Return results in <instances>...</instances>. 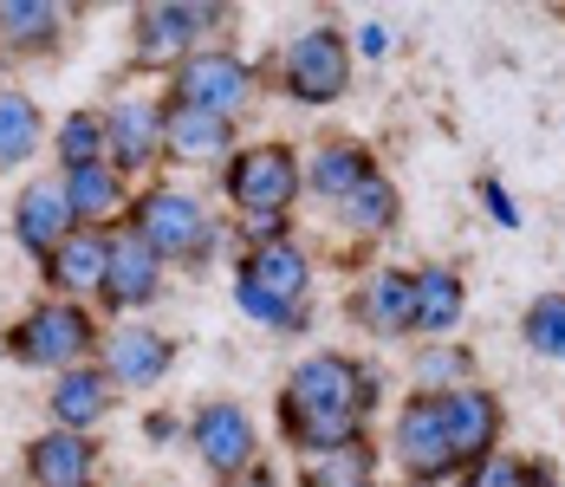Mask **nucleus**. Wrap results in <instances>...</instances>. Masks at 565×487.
I'll return each mask as SVG.
<instances>
[{"label": "nucleus", "instance_id": "6", "mask_svg": "<svg viewBox=\"0 0 565 487\" xmlns=\"http://www.w3.org/2000/svg\"><path fill=\"white\" fill-rule=\"evenodd\" d=\"M267 72L247 65L234 46H202L189 53L175 72H163V105H189V110H209V117H241V110L260 98Z\"/></svg>", "mask_w": 565, "mask_h": 487}, {"label": "nucleus", "instance_id": "17", "mask_svg": "<svg viewBox=\"0 0 565 487\" xmlns=\"http://www.w3.org/2000/svg\"><path fill=\"white\" fill-rule=\"evenodd\" d=\"M468 313V279L449 267V261H429V267L409 273V331L416 338H449Z\"/></svg>", "mask_w": 565, "mask_h": 487}, {"label": "nucleus", "instance_id": "33", "mask_svg": "<svg viewBox=\"0 0 565 487\" xmlns=\"http://www.w3.org/2000/svg\"><path fill=\"white\" fill-rule=\"evenodd\" d=\"M475 195L488 202V215L501 221V227H520V209L508 202V189H501V176H481V182H475Z\"/></svg>", "mask_w": 565, "mask_h": 487}, {"label": "nucleus", "instance_id": "22", "mask_svg": "<svg viewBox=\"0 0 565 487\" xmlns=\"http://www.w3.org/2000/svg\"><path fill=\"white\" fill-rule=\"evenodd\" d=\"M58 182H65V202H72L78 227H98V234L124 227V209H130V182L117 176L111 162H85V169H72V176H58Z\"/></svg>", "mask_w": 565, "mask_h": 487}, {"label": "nucleus", "instance_id": "4", "mask_svg": "<svg viewBox=\"0 0 565 487\" xmlns=\"http://www.w3.org/2000/svg\"><path fill=\"white\" fill-rule=\"evenodd\" d=\"M0 351L20 364V371H78L98 358V313L78 306V299H33L20 319L0 331Z\"/></svg>", "mask_w": 565, "mask_h": 487}, {"label": "nucleus", "instance_id": "29", "mask_svg": "<svg viewBox=\"0 0 565 487\" xmlns=\"http://www.w3.org/2000/svg\"><path fill=\"white\" fill-rule=\"evenodd\" d=\"M455 487H559V475H553V462H520V455H488V462H475V468H461V481Z\"/></svg>", "mask_w": 565, "mask_h": 487}, {"label": "nucleus", "instance_id": "19", "mask_svg": "<svg viewBox=\"0 0 565 487\" xmlns=\"http://www.w3.org/2000/svg\"><path fill=\"white\" fill-rule=\"evenodd\" d=\"M72 13L53 0H0V53L7 59H53L65 46Z\"/></svg>", "mask_w": 565, "mask_h": 487}, {"label": "nucleus", "instance_id": "11", "mask_svg": "<svg viewBox=\"0 0 565 487\" xmlns=\"http://www.w3.org/2000/svg\"><path fill=\"white\" fill-rule=\"evenodd\" d=\"M163 273H170V267L157 261V247H150V241H137L130 227H111V261H105L98 306H105V313H143V306H157Z\"/></svg>", "mask_w": 565, "mask_h": 487}, {"label": "nucleus", "instance_id": "12", "mask_svg": "<svg viewBox=\"0 0 565 487\" xmlns=\"http://www.w3.org/2000/svg\"><path fill=\"white\" fill-rule=\"evenodd\" d=\"M163 157V98H117L105 105V162L117 176H143Z\"/></svg>", "mask_w": 565, "mask_h": 487}, {"label": "nucleus", "instance_id": "1", "mask_svg": "<svg viewBox=\"0 0 565 487\" xmlns=\"http://www.w3.org/2000/svg\"><path fill=\"white\" fill-rule=\"evenodd\" d=\"M371 410H377V371H364L344 351L299 358L274 396V423H280L286 448L299 455H326V448L371 435Z\"/></svg>", "mask_w": 565, "mask_h": 487}, {"label": "nucleus", "instance_id": "13", "mask_svg": "<svg viewBox=\"0 0 565 487\" xmlns=\"http://www.w3.org/2000/svg\"><path fill=\"white\" fill-rule=\"evenodd\" d=\"M501 430H508V410H501L494 390L468 383V390H449V396H443V435H449V448H455L461 468L488 462V455L501 448Z\"/></svg>", "mask_w": 565, "mask_h": 487}, {"label": "nucleus", "instance_id": "16", "mask_svg": "<svg viewBox=\"0 0 565 487\" xmlns=\"http://www.w3.org/2000/svg\"><path fill=\"white\" fill-rule=\"evenodd\" d=\"M65 234H78V215H72V202H65V182H58V176L26 182L20 202H13V241H20L33 261H46Z\"/></svg>", "mask_w": 565, "mask_h": 487}, {"label": "nucleus", "instance_id": "23", "mask_svg": "<svg viewBox=\"0 0 565 487\" xmlns=\"http://www.w3.org/2000/svg\"><path fill=\"white\" fill-rule=\"evenodd\" d=\"M344 313H351V325H364L371 338H409V273L377 267L344 299Z\"/></svg>", "mask_w": 565, "mask_h": 487}, {"label": "nucleus", "instance_id": "10", "mask_svg": "<svg viewBox=\"0 0 565 487\" xmlns=\"http://www.w3.org/2000/svg\"><path fill=\"white\" fill-rule=\"evenodd\" d=\"M98 364H105V378H111L117 390H150V383L170 378L175 338L157 331V325H111V331L98 338Z\"/></svg>", "mask_w": 565, "mask_h": 487}, {"label": "nucleus", "instance_id": "34", "mask_svg": "<svg viewBox=\"0 0 565 487\" xmlns=\"http://www.w3.org/2000/svg\"><path fill=\"white\" fill-rule=\"evenodd\" d=\"M351 53H364V59H384V53H391V33H384V27H364V33L351 40Z\"/></svg>", "mask_w": 565, "mask_h": 487}, {"label": "nucleus", "instance_id": "32", "mask_svg": "<svg viewBox=\"0 0 565 487\" xmlns=\"http://www.w3.org/2000/svg\"><path fill=\"white\" fill-rule=\"evenodd\" d=\"M234 299H241V313H247V319L274 325V331H299V325H306V306H286V299H274L267 286L241 279V273H234Z\"/></svg>", "mask_w": 565, "mask_h": 487}, {"label": "nucleus", "instance_id": "21", "mask_svg": "<svg viewBox=\"0 0 565 487\" xmlns=\"http://www.w3.org/2000/svg\"><path fill=\"white\" fill-rule=\"evenodd\" d=\"M377 176V157H371V144L364 137H326V144H312V162H306V189L319 195V202H332L339 209L351 189H364Z\"/></svg>", "mask_w": 565, "mask_h": 487}, {"label": "nucleus", "instance_id": "28", "mask_svg": "<svg viewBox=\"0 0 565 487\" xmlns=\"http://www.w3.org/2000/svg\"><path fill=\"white\" fill-rule=\"evenodd\" d=\"M53 157H58V176L85 169V162H105V110H65L53 130Z\"/></svg>", "mask_w": 565, "mask_h": 487}, {"label": "nucleus", "instance_id": "14", "mask_svg": "<svg viewBox=\"0 0 565 487\" xmlns=\"http://www.w3.org/2000/svg\"><path fill=\"white\" fill-rule=\"evenodd\" d=\"M98 435H72V430H46L20 448V468L33 487H98Z\"/></svg>", "mask_w": 565, "mask_h": 487}, {"label": "nucleus", "instance_id": "15", "mask_svg": "<svg viewBox=\"0 0 565 487\" xmlns=\"http://www.w3.org/2000/svg\"><path fill=\"white\" fill-rule=\"evenodd\" d=\"M105 261H111V234H98V227H78V234H65L53 254L40 261V279H46V293L53 299H98V286H105Z\"/></svg>", "mask_w": 565, "mask_h": 487}, {"label": "nucleus", "instance_id": "31", "mask_svg": "<svg viewBox=\"0 0 565 487\" xmlns=\"http://www.w3.org/2000/svg\"><path fill=\"white\" fill-rule=\"evenodd\" d=\"M520 338H526L533 358L565 364V293H540V299L526 306V319H520Z\"/></svg>", "mask_w": 565, "mask_h": 487}, {"label": "nucleus", "instance_id": "35", "mask_svg": "<svg viewBox=\"0 0 565 487\" xmlns=\"http://www.w3.org/2000/svg\"><path fill=\"white\" fill-rule=\"evenodd\" d=\"M143 435H150V442H170V435H175V416H157V410H150V416H143Z\"/></svg>", "mask_w": 565, "mask_h": 487}, {"label": "nucleus", "instance_id": "5", "mask_svg": "<svg viewBox=\"0 0 565 487\" xmlns=\"http://www.w3.org/2000/svg\"><path fill=\"white\" fill-rule=\"evenodd\" d=\"M227 20H234V7L150 0V7L130 13V65H143V72H175L189 53L215 46V33H222Z\"/></svg>", "mask_w": 565, "mask_h": 487}, {"label": "nucleus", "instance_id": "18", "mask_svg": "<svg viewBox=\"0 0 565 487\" xmlns=\"http://www.w3.org/2000/svg\"><path fill=\"white\" fill-rule=\"evenodd\" d=\"M111 403H117V383L105 378V364H78V371H58L53 378L46 416H53V430L92 435V430H105Z\"/></svg>", "mask_w": 565, "mask_h": 487}, {"label": "nucleus", "instance_id": "3", "mask_svg": "<svg viewBox=\"0 0 565 487\" xmlns=\"http://www.w3.org/2000/svg\"><path fill=\"white\" fill-rule=\"evenodd\" d=\"M124 227L137 241H150L163 267L175 261V267H189V273H209L215 267V247H222V227L209 215V202L189 195V189H170V182L137 189L130 209H124Z\"/></svg>", "mask_w": 565, "mask_h": 487}, {"label": "nucleus", "instance_id": "27", "mask_svg": "<svg viewBox=\"0 0 565 487\" xmlns=\"http://www.w3.org/2000/svg\"><path fill=\"white\" fill-rule=\"evenodd\" d=\"M40 144H46V117H40V105L20 98V92H0V169L33 162Z\"/></svg>", "mask_w": 565, "mask_h": 487}, {"label": "nucleus", "instance_id": "25", "mask_svg": "<svg viewBox=\"0 0 565 487\" xmlns=\"http://www.w3.org/2000/svg\"><path fill=\"white\" fill-rule=\"evenodd\" d=\"M332 215H339V221H344V234H358V241H384L396 221H403V195H396L391 176L377 169L364 189H351V195H344Z\"/></svg>", "mask_w": 565, "mask_h": 487}, {"label": "nucleus", "instance_id": "7", "mask_svg": "<svg viewBox=\"0 0 565 487\" xmlns=\"http://www.w3.org/2000/svg\"><path fill=\"white\" fill-rule=\"evenodd\" d=\"M351 59L358 53H351V40H344L339 27H312V33H299L280 53L274 85L292 105H339L344 92H351Z\"/></svg>", "mask_w": 565, "mask_h": 487}, {"label": "nucleus", "instance_id": "20", "mask_svg": "<svg viewBox=\"0 0 565 487\" xmlns=\"http://www.w3.org/2000/svg\"><path fill=\"white\" fill-rule=\"evenodd\" d=\"M163 157L189 162V169L227 162L234 157V124L209 117V110H189V105H163Z\"/></svg>", "mask_w": 565, "mask_h": 487}, {"label": "nucleus", "instance_id": "8", "mask_svg": "<svg viewBox=\"0 0 565 487\" xmlns=\"http://www.w3.org/2000/svg\"><path fill=\"white\" fill-rule=\"evenodd\" d=\"M391 462L409 487L461 481V462H455L449 435H443V396L409 390V403L396 410V430H391Z\"/></svg>", "mask_w": 565, "mask_h": 487}, {"label": "nucleus", "instance_id": "9", "mask_svg": "<svg viewBox=\"0 0 565 487\" xmlns=\"http://www.w3.org/2000/svg\"><path fill=\"white\" fill-rule=\"evenodd\" d=\"M189 442H195V455H202V468H209V481L215 487H241L254 468H260V430H254V416L241 410V403H202L195 416H189Z\"/></svg>", "mask_w": 565, "mask_h": 487}, {"label": "nucleus", "instance_id": "30", "mask_svg": "<svg viewBox=\"0 0 565 487\" xmlns=\"http://www.w3.org/2000/svg\"><path fill=\"white\" fill-rule=\"evenodd\" d=\"M475 383V351L468 345H429L416 351V390L423 396H449V390H468Z\"/></svg>", "mask_w": 565, "mask_h": 487}, {"label": "nucleus", "instance_id": "24", "mask_svg": "<svg viewBox=\"0 0 565 487\" xmlns=\"http://www.w3.org/2000/svg\"><path fill=\"white\" fill-rule=\"evenodd\" d=\"M241 279H254V286H267L274 299L286 306H306V293H312V254L299 247V241H267V247H247L241 254Z\"/></svg>", "mask_w": 565, "mask_h": 487}, {"label": "nucleus", "instance_id": "26", "mask_svg": "<svg viewBox=\"0 0 565 487\" xmlns=\"http://www.w3.org/2000/svg\"><path fill=\"white\" fill-rule=\"evenodd\" d=\"M299 487H377V442L358 435V442H344V448L306 455V462H299Z\"/></svg>", "mask_w": 565, "mask_h": 487}, {"label": "nucleus", "instance_id": "2", "mask_svg": "<svg viewBox=\"0 0 565 487\" xmlns=\"http://www.w3.org/2000/svg\"><path fill=\"white\" fill-rule=\"evenodd\" d=\"M306 195V157L299 144H247L222 162V202L241 215V234L247 247H267V241H286V221H292V202Z\"/></svg>", "mask_w": 565, "mask_h": 487}, {"label": "nucleus", "instance_id": "36", "mask_svg": "<svg viewBox=\"0 0 565 487\" xmlns=\"http://www.w3.org/2000/svg\"><path fill=\"white\" fill-rule=\"evenodd\" d=\"M0 65H7V53H0Z\"/></svg>", "mask_w": 565, "mask_h": 487}]
</instances>
